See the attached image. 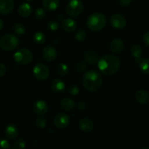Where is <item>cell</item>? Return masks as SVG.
<instances>
[{"label": "cell", "mask_w": 149, "mask_h": 149, "mask_svg": "<svg viewBox=\"0 0 149 149\" xmlns=\"http://www.w3.org/2000/svg\"><path fill=\"white\" fill-rule=\"evenodd\" d=\"M97 67L101 74L106 76L113 75L120 68V61L114 55H103L97 61Z\"/></svg>", "instance_id": "cell-1"}, {"label": "cell", "mask_w": 149, "mask_h": 149, "mask_svg": "<svg viewBox=\"0 0 149 149\" xmlns=\"http://www.w3.org/2000/svg\"><path fill=\"white\" fill-rule=\"evenodd\" d=\"M82 84L84 88L88 91L96 92L103 84V77L95 70H90L83 76Z\"/></svg>", "instance_id": "cell-2"}, {"label": "cell", "mask_w": 149, "mask_h": 149, "mask_svg": "<svg viewBox=\"0 0 149 149\" xmlns=\"http://www.w3.org/2000/svg\"><path fill=\"white\" fill-rule=\"evenodd\" d=\"M106 18L102 13H95L90 15L87 20V25L93 31H99L105 27Z\"/></svg>", "instance_id": "cell-3"}, {"label": "cell", "mask_w": 149, "mask_h": 149, "mask_svg": "<svg viewBox=\"0 0 149 149\" xmlns=\"http://www.w3.org/2000/svg\"><path fill=\"white\" fill-rule=\"evenodd\" d=\"M18 45V38L13 34H5L0 39V47L7 52L15 49Z\"/></svg>", "instance_id": "cell-4"}, {"label": "cell", "mask_w": 149, "mask_h": 149, "mask_svg": "<svg viewBox=\"0 0 149 149\" xmlns=\"http://www.w3.org/2000/svg\"><path fill=\"white\" fill-rule=\"evenodd\" d=\"M14 59L15 62L20 65H27L32 61L33 54L29 49L23 48L14 54Z\"/></svg>", "instance_id": "cell-5"}, {"label": "cell", "mask_w": 149, "mask_h": 149, "mask_svg": "<svg viewBox=\"0 0 149 149\" xmlns=\"http://www.w3.org/2000/svg\"><path fill=\"white\" fill-rule=\"evenodd\" d=\"M83 10V4L80 0H71L66 7V12L71 17H77Z\"/></svg>", "instance_id": "cell-6"}, {"label": "cell", "mask_w": 149, "mask_h": 149, "mask_svg": "<svg viewBox=\"0 0 149 149\" xmlns=\"http://www.w3.org/2000/svg\"><path fill=\"white\" fill-rule=\"evenodd\" d=\"M33 74L36 79L45 81L49 77V69L45 64L38 63L33 67Z\"/></svg>", "instance_id": "cell-7"}, {"label": "cell", "mask_w": 149, "mask_h": 149, "mask_svg": "<svg viewBox=\"0 0 149 149\" xmlns=\"http://www.w3.org/2000/svg\"><path fill=\"white\" fill-rule=\"evenodd\" d=\"M70 122L69 117L64 113H60L55 116L53 120L54 125L58 129H65L68 126Z\"/></svg>", "instance_id": "cell-8"}, {"label": "cell", "mask_w": 149, "mask_h": 149, "mask_svg": "<svg viewBox=\"0 0 149 149\" xmlns=\"http://www.w3.org/2000/svg\"><path fill=\"white\" fill-rule=\"evenodd\" d=\"M111 23L112 26L116 29H122L126 26V20L119 14H114L111 17Z\"/></svg>", "instance_id": "cell-9"}, {"label": "cell", "mask_w": 149, "mask_h": 149, "mask_svg": "<svg viewBox=\"0 0 149 149\" xmlns=\"http://www.w3.org/2000/svg\"><path fill=\"white\" fill-rule=\"evenodd\" d=\"M33 110L36 114L39 116H43L47 112L48 106L45 100H38L33 103Z\"/></svg>", "instance_id": "cell-10"}, {"label": "cell", "mask_w": 149, "mask_h": 149, "mask_svg": "<svg viewBox=\"0 0 149 149\" xmlns=\"http://www.w3.org/2000/svg\"><path fill=\"white\" fill-rule=\"evenodd\" d=\"M14 9L13 0H0V14L8 15Z\"/></svg>", "instance_id": "cell-11"}, {"label": "cell", "mask_w": 149, "mask_h": 149, "mask_svg": "<svg viewBox=\"0 0 149 149\" xmlns=\"http://www.w3.org/2000/svg\"><path fill=\"white\" fill-rule=\"evenodd\" d=\"M43 58L47 62H52L56 58V49L52 46H46L42 51Z\"/></svg>", "instance_id": "cell-12"}, {"label": "cell", "mask_w": 149, "mask_h": 149, "mask_svg": "<svg viewBox=\"0 0 149 149\" xmlns=\"http://www.w3.org/2000/svg\"><path fill=\"white\" fill-rule=\"evenodd\" d=\"M79 127L82 132H90L94 129V124L89 118H82L79 122Z\"/></svg>", "instance_id": "cell-13"}, {"label": "cell", "mask_w": 149, "mask_h": 149, "mask_svg": "<svg viewBox=\"0 0 149 149\" xmlns=\"http://www.w3.org/2000/svg\"><path fill=\"white\" fill-rule=\"evenodd\" d=\"M4 135L7 139L13 140L18 135V129L17 126L13 124L7 125L4 128Z\"/></svg>", "instance_id": "cell-14"}, {"label": "cell", "mask_w": 149, "mask_h": 149, "mask_svg": "<svg viewBox=\"0 0 149 149\" xmlns=\"http://www.w3.org/2000/svg\"><path fill=\"white\" fill-rule=\"evenodd\" d=\"M124 48H125V44L122 39H115L112 40L110 44V49L113 53H121L123 52Z\"/></svg>", "instance_id": "cell-15"}, {"label": "cell", "mask_w": 149, "mask_h": 149, "mask_svg": "<svg viewBox=\"0 0 149 149\" xmlns=\"http://www.w3.org/2000/svg\"><path fill=\"white\" fill-rule=\"evenodd\" d=\"M62 27L65 32L71 33V32L75 31L76 28H77V23L75 22V20L71 18H65L63 20Z\"/></svg>", "instance_id": "cell-16"}, {"label": "cell", "mask_w": 149, "mask_h": 149, "mask_svg": "<svg viewBox=\"0 0 149 149\" xmlns=\"http://www.w3.org/2000/svg\"><path fill=\"white\" fill-rule=\"evenodd\" d=\"M65 83L60 79H55L51 83V88L56 93H62L65 90Z\"/></svg>", "instance_id": "cell-17"}, {"label": "cell", "mask_w": 149, "mask_h": 149, "mask_svg": "<svg viewBox=\"0 0 149 149\" xmlns=\"http://www.w3.org/2000/svg\"><path fill=\"white\" fill-rule=\"evenodd\" d=\"M84 59L90 64H95L98 61V55L94 50H87L84 53Z\"/></svg>", "instance_id": "cell-18"}, {"label": "cell", "mask_w": 149, "mask_h": 149, "mask_svg": "<svg viewBox=\"0 0 149 149\" xmlns=\"http://www.w3.org/2000/svg\"><path fill=\"white\" fill-rule=\"evenodd\" d=\"M137 101L141 104H146L149 101V93L146 90H139L135 94Z\"/></svg>", "instance_id": "cell-19"}, {"label": "cell", "mask_w": 149, "mask_h": 149, "mask_svg": "<svg viewBox=\"0 0 149 149\" xmlns=\"http://www.w3.org/2000/svg\"><path fill=\"white\" fill-rule=\"evenodd\" d=\"M33 9L32 7L28 3L21 4L18 7V13L20 16L24 17H27L31 15Z\"/></svg>", "instance_id": "cell-20"}, {"label": "cell", "mask_w": 149, "mask_h": 149, "mask_svg": "<svg viewBox=\"0 0 149 149\" xmlns=\"http://www.w3.org/2000/svg\"><path fill=\"white\" fill-rule=\"evenodd\" d=\"M42 4L45 10L48 11H54L59 7L60 1L59 0H43Z\"/></svg>", "instance_id": "cell-21"}, {"label": "cell", "mask_w": 149, "mask_h": 149, "mask_svg": "<svg viewBox=\"0 0 149 149\" xmlns=\"http://www.w3.org/2000/svg\"><path fill=\"white\" fill-rule=\"evenodd\" d=\"M61 107L63 110L69 111L74 109V107H75V103H74V101L72 99L69 98V97H65V98L61 100Z\"/></svg>", "instance_id": "cell-22"}, {"label": "cell", "mask_w": 149, "mask_h": 149, "mask_svg": "<svg viewBox=\"0 0 149 149\" xmlns=\"http://www.w3.org/2000/svg\"><path fill=\"white\" fill-rule=\"evenodd\" d=\"M130 52H131V54L132 55V56L135 58L137 62H138V61L141 60V57L143 52L141 47L139 46L138 45H132V46L131 47Z\"/></svg>", "instance_id": "cell-23"}, {"label": "cell", "mask_w": 149, "mask_h": 149, "mask_svg": "<svg viewBox=\"0 0 149 149\" xmlns=\"http://www.w3.org/2000/svg\"><path fill=\"white\" fill-rule=\"evenodd\" d=\"M138 66L141 71L146 74H149V59H141L138 61Z\"/></svg>", "instance_id": "cell-24"}, {"label": "cell", "mask_w": 149, "mask_h": 149, "mask_svg": "<svg viewBox=\"0 0 149 149\" xmlns=\"http://www.w3.org/2000/svg\"><path fill=\"white\" fill-rule=\"evenodd\" d=\"M57 73L61 77L66 76L68 73V65L64 63H59L57 65Z\"/></svg>", "instance_id": "cell-25"}, {"label": "cell", "mask_w": 149, "mask_h": 149, "mask_svg": "<svg viewBox=\"0 0 149 149\" xmlns=\"http://www.w3.org/2000/svg\"><path fill=\"white\" fill-rule=\"evenodd\" d=\"M33 40L37 45H42L46 41V36L43 32L38 31L33 35Z\"/></svg>", "instance_id": "cell-26"}, {"label": "cell", "mask_w": 149, "mask_h": 149, "mask_svg": "<svg viewBox=\"0 0 149 149\" xmlns=\"http://www.w3.org/2000/svg\"><path fill=\"white\" fill-rule=\"evenodd\" d=\"M13 31L17 35H23L26 32V27L21 23H16L13 26Z\"/></svg>", "instance_id": "cell-27"}, {"label": "cell", "mask_w": 149, "mask_h": 149, "mask_svg": "<svg viewBox=\"0 0 149 149\" xmlns=\"http://www.w3.org/2000/svg\"><path fill=\"white\" fill-rule=\"evenodd\" d=\"M26 146V141L23 138H18L15 141L13 148L15 149H23Z\"/></svg>", "instance_id": "cell-28"}, {"label": "cell", "mask_w": 149, "mask_h": 149, "mask_svg": "<svg viewBox=\"0 0 149 149\" xmlns=\"http://www.w3.org/2000/svg\"><path fill=\"white\" fill-rule=\"evenodd\" d=\"M35 124L39 129H44L47 125V119L45 117L40 116L36 119Z\"/></svg>", "instance_id": "cell-29"}, {"label": "cell", "mask_w": 149, "mask_h": 149, "mask_svg": "<svg viewBox=\"0 0 149 149\" xmlns=\"http://www.w3.org/2000/svg\"><path fill=\"white\" fill-rule=\"evenodd\" d=\"M58 28H59V23L55 20H49L47 23V29L49 31H55L58 30Z\"/></svg>", "instance_id": "cell-30"}, {"label": "cell", "mask_w": 149, "mask_h": 149, "mask_svg": "<svg viewBox=\"0 0 149 149\" xmlns=\"http://www.w3.org/2000/svg\"><path fill=\"white\" fill-rule=\"evenodd\" d=\"M87 37V33L84 31L83 30H79L76 33L75 38L77 41H79V42H83L84 39Z\"/></svg>", "instance_id": "cell-31"}, {"label": "cell", "mask_w": 149, "mask_h": 149, "mask_svg": "<svg viewBox=\"0 0 149 149\" xmlns=\"http://www.w3.org/2000/svg\"><path fill=\"white\" fill-rule=\"evenodd\" d=\"M76 70L79 73H83L87 70V64L84 62H78L76 64Z\"/></svg>", "instance_id": "cell-32"}, {"label": "cell", "mask_w": 149, "mask_h": 149, "mask_svg": "<svg viewBox=\"0 0 149 149\" xmlns=\"http://www.w3.org/2000/svg\"><path fill=\"white\" fill-rule=\"evenodd\" d=\"M46 15V12L45 9L38 8L35 11V17L37 19H43Z\"/></svg>", "instance_id": "cell-33"}, {"label": "cell", "mask_w": 149, "mask_h": 149, "mask_svg": "<svg viewBox=\"0 0 149 149\" xmlns=\"http://www.w3.org/2000/svg\"><path fill=\"white\" fill-rule=\"evenodd\" d=\"M68 92L71 95H77L79 93V89L77 85H71L68 89Z\"/></svg>", "instance_id": "cell-34"}, {"label": "cell", "mask_w": 149, "mask_h": 149, "mask_svg": "<svg viewBox=\"0 0 149 149\" xmlns=\"http://www.w3.org/2000/svg\"><path fill=\"white\" fill-rule=\"evenodd\" d=\"M11 146H10V144L8 141L6 139H4V138H0V148H10Z\"/></svg>", "instance_id": "cell-35"}, {"label": "cell", "mask_w": 149, "mask_h": 149, "mask_svg": "<svg viewBox=\"0 0 149 149\" xmlns=\"http://www.w3.org/2000/svg\"><path fill=\"white\" fill-rule=\"evenodd\" d=\"M7 72V68L6 66L3 63H0V77H3Z\"/></svg>", "instance_id": "cell-36"}, {"label": "cell", "mask_w": 149, "mask_h": 149, "mask_svg": "<svg viewBox=\"0 0 149 149\" xmlns=\"http://www.w3.org/2000/svg\"><path fill=\"white\" fill-rule=\"evenodd\" d=\"M77 109H79V110L83 111V110H84V109H86V107H87V105H86V103H84V102L80 101V102H79L78 103H77Z\"/></svg>", "instance_id": "cell-37"}, {"label": "cell", "mask_w": 149, "mask_h": 149, "mask_svg": "<svg viewBox=\"0 0 149 149\" xmlns=\"http://www.w3.org/2000/svg\"><path fill=\"white\" fill-rule=\"evenodd\" d=\"M143 40L144 43L149 47V31L146 32L143 36Z\"/></svg>", "instance_id": "cell-38"}, {"label": "cell", "mask_w": 149, "mask_h": 149, "mask_svg": "<svg viewBox=\"0 0 149 149\" xmlns=\"http://www.w3.org/2000/svg\"><path fill=\"white\" fill-rule=\"evenodd\" d=\"M119 1L123 6H128L132 3V0H119Z\"/></svg>", "instance_id": "cell-39"}, {"label": "cell", "mask_w": 149, "mask_h": 149, "mask_svg": "<svg viewBox=\"0 0 149 149\" xmlns=\"http://www.w3.org/2000/svg\"><path fill=\"white\" fill-rule=\"evenodd\" d=\"M3 27H4V22H3L2 19L0 18V31L2 30Z\"/></svg>", "instance_id": "cell-40"}, {"label": "cell", "mask_w": 149, "mask_h": 149, "mask_svg": "<svg viewBox=\"0 0 149 149\" xmlns=\"http://www.w3.org/2000/svg\"><path fill=\"white\" fill-rule=\"evenodd\" d=\"M26 1H31V0H26Z\"/></svg>", "instance_id": "cell-41"}]
</instances>
